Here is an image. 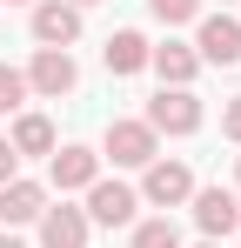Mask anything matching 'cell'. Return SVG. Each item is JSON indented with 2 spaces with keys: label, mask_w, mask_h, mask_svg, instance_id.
Segmentation results:
<instances>
[{
  "label": "cell",
  "mask_w": 241,
  "mask_h": 248,
  "mask_svg": "<svg viewBox=\"0 0 241 248\" xmlns=\"http://www.w3.org/2000/svg\"><path fill=\"white\" fill-rule=\"evenodd\" d=\"M40 248H87V215L80 208H40Z\"/></svg>",
  "instance_id": "52a82bcc"
},
{
  "label": "cell",
  "mask_w": 241,
  "mask_h": 248,
  "mask_svg": "<svg viewBox=\"0 0 241 248\" xmlns=\"http://www.w3.org/2000/svg\"><path fill=\"white\" fill-rule=\"evenodd\" d=\"M107 155H114V168H148L154 161V127L148 121H107Z\"/></svg>",
  "instance_id": "3957f363"
},
{
  "label": "cell",
  "mask_w": 241,
  "mask_h": 248,
  "mask_svg": "<svg viewBox=\"0 0 241 248\" xmlns=\"http://www.w3.org/2000/svg\"><path fill=\"white\" fill-rule=\"evenodd\" d=\"M134 208H141V195L120 188V181H94V188H87V221L120 228V221H134Z\"/></svg>",
  "instance_id": "5b68a950"
},
{
  "label": "cell",
  "mask_w": 241,
  "mask_h": 248,
  "mask_svg": "<svg viewBox=\"0 0 241 248\" xmlns=\"http://www.w3.org/2000/svg\"><path fill=\"white\" fill-rule=\"evenodd\" d=\"M221 134H228V141H241V94L221 108Z\"/></svg>",
  "instance_id": "ac0fdd59"
},
{
  "label": "cell",
  "mask_w": 241,
  "mask_h": 248,
  "mask_svg": "<svg viewBox=\"0 0 241 248\" xmlns=\"http://www.w3.org/2000/svg\"><path fill=\"white\" fill-rule=\"evenodd\" d=\"M14 155H54V121H47V114H20V127H14Z\"/></svg>",
  "instance_id": "5bb4252c"
},
{
  "label": "cell",
  "mask_w": 241,
  "mask_h": 248,
  "mask_svg": "<svg viewBox=\"0 0 241 248\" xmlns=\"http://www.w3.org/2000/svg\"><path fill=\"white\" fill-rule=\"evenodd\" d=\"M67 7H94V0H67Z\"/></svg>",
  "instance_id": "44dd1931"
},
{
  "label": "cell",
  "mask_w": 241,
  "mask_h": 248,
  "mask_svg": "<svg viewBox=\"0 0 241 248\" xmlns=\"http://www.w3.org/2000/svg\"><path fill=\"white\" fill-rule=\"evenodd\" d=\"M34 41H47V47L80 41V7H67V0H47V7H34Z\"/></svg>",
  "instance_id": "ba28073f"
},
{
  "label": "cell",
  "mask_w": 241,
  "mask_h": 248,
  "mask_svg": "<svg viewBox=\"0 0 241 248\" xmlns=\"http://www.w3.org/2000/svg\"><path fill=\"white\" fill-rule=\"evenodd\" d=\"M0 248H20V242H14V235H0Z\"/></svg>",
  "instance_id": "ffe728a7"
},
{
  "label": "cell",
  "mask_w": 241,
  "mask_h": 248,
  "mask_svg": "<svg viewBox=\"0 0 241 248\" xmlns=\"http://www.w3.org/2000/svg\"><path fill=\"white\" fill-rule=\"evenodd\" d=\"M74 81H80V67H74L67 47H40L34 54V74H27L34 94H54V101H60V94H74Z\"/></svg>",
  "instance_id": "7a4b0ae2"
},
{
  "label": "cell",
  "mask_w": 241,
  "mask_h": 248,
  "mask_svg": "<svg viewBox=\"0 0 241 248\" xmlns=\"http://www.w3.org/2000/svg\"><path fill=\"white\" fill-rule=\"evenodd\" d=\"M141 195H148V202H161V208H174V202H188V195H195V174H188L181 161H148Z\"/></svg>",
  "instance_id": "8992f818"
},
{
  "label": "cell",
  "mask_w": 241,
  "mask_h": 248,
  "mask_svg": "<svg viewBox=\"0 0 241 248\" xmlns=\"http://www.w3.org/2000/svg\"><path fill=\"white\" fill-rule=\"evenodd\" d=\"M235 174H241V168H235Z\"/></svg>",
  "instance_id": "603a6c76"
},
{
  "label": "cell",
  "mask_w": 241,
  "mask_h": 248,
  "mask_svg": "<svg viewBox=\"0 0 241 248\" xmlns=\"http://www.w3.org/2000/svg\"><path fill=\"white\" fill-rule=\"evenodd\" d=\"M195 221L208 228V235H228V228H241V208H235L228 188H201L195 195Z\"/></svg>",
  "instance_id": "9c48e42d"
},
{
  "label": "cell",
  "mask_w": 241,
  "mask_h": 248,
  "mask_svg": "<svg viewBox=\"0 0 241 248\" xmlns=\"http://www.w3.org/2000/svg\"><path fill=\"white\" fill-rule=\"evenodd\" d=\"M101 61H107V74H134V67H148V41H141L134 27H120V34H107Z\"/></svg>",
  "instance_id": "7c38bea8"
},
{
  "label": "cell",
  "mask_w": 241,
  "mask_h": 248,
  "mask_svg": "<svg viewBox=\"0 0 241 248\" xmlns=\"http://www.w3.org/2000/svg\"><path fill=\"white\" fill-rule=\"evenodd\" d=\"M148 7H154V20H167V27H181V20L201 14V0H148Z\"/></svg>",
  "instance_id": "e0dca14e"
},
{
  "label": "cell",
  "mask_w": 241,
  "mask_h": 248,
  "mask_svg": "<svg viewBox=\"0 0 241 248\" xmlns=\"http://www.w3.org/2000/svg\"><path fill=\"white\" fill-rule=\"evenodd\" d=\"M27 101V74H14V67H0V114H14Z\"/></svg>",
  "instance_id": "2e32d148"
},
{
  "label": "cell",
  "mask_w": 241,
  "mask_h": 248,
  "mask_svg": "<svg viewBox=\"0 0 241 248\" xmlns=\"http://www.w3.org/2000/svg\"><path fill=\"white\" fill-rule=\"evenodd\" d=\"M94 174H101V155H87V148H60L54 155V188L67 195V188H94Z\"/></svg>",
  "instance_id": "30bf717a"
},
{
  "label": "cell",
  "mask_w": 241,
  "mask_h": 248,
  "mask_svg": "<svg viewBox=\"0 0 241 248\" xmlns=\"http://www.w3.org/2000/svg\"><path fill=\"white\" fill-rule=\"evenodd\" d=\"M201 248H214V242H201Z\"/></svg>",
  "instance_id": "7402d4cb"
},
{
  "label": "cell",
  "mask_w": 241,
  "mask_h": 248,
  "mask_svg": "<svg viewBox=\"0 0 241 248\" xmlns=\"http://www.w3.org/2000/svg\"><path fill=\"white\" fill-rule=\"evenodd\" d=\"M14 168H20V155H14V141H7V134H0V188H7V181H14Z\"/></svg>",
  "instance_id": "d6986e66"
},
{
  "label": "cell",
  "mask_w": 241,
  "mask_h": 248,
  "mask_svg": "<svg viewBox=\"0 0 241 248\" xmlns=\"http://www.w3.org/2000/svg\"><path fill=\"white\" fill-rule=\"evenodd\" d=\"M148 127L154 134H195L201 127V101L188 87H161L154 101H148Z\"/></svg>",
  "instance_id": "6da1fadb"
},
{
  "label": "cell",
  "mask_w": 241,
  "mask_h": 248,
  "mask_svg": "<svg viewBox=\"0 0 241 248\" xmlns=\"http://www.w3.org/2000/svg\"><path fill=\"white\" fill-rule=\"evenodd\" d=\"M195 47H201V61H214V67H241V20H228V14H208Z\"/></svg>",
  "instance_id": "277c9868"
},
{
  "label": "cell",
  "mask_w": 241,
  "mask_h": 248,
  "mask_svg": "<svg viewBox=\"0 0 241 248\" xmlns=\"http://www.w3.org/2000/svg\"><path fill=\"white\" fill-rule=\"evenodd\" d=\"M148 61L161 67V81H167V87H188V81H195V67H201V54H195V47H181V41L148 47Z\"/></svg>",
  "instance_id": "8fae6325"
},
{
  "label": "cell",
  "mask_w": 241,
  "mask_h": 248,
  "mask_svg": "<svg viewBox=\"0 0 241 248\" xmlns=\"http://www.w3.org/2000/svg\"><path fill=\"white\" fill-rule=\"evenodd\" d=\"M40 208H47V195H40V181H20V174H14V181L0 188V221H34Z\"/></svg>",
  "instance_id": "4fadbf2b"
},
{
  "label": "cell",
  "mask_w": 241,
  "mask_h": 248,
  "mask_svg": "<svg viewBox=\"0 0 241 248\" xmlns=\"http://www.w3.org/2000/svg\"><path fill=\"white\" fill-rule=\"evenodd\" d=\"M134 248H181V235H174V221H141Z\"/></svg>",
  "instance_id": "9a60e30c"
}]
</instances>
